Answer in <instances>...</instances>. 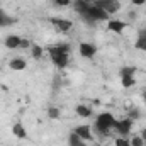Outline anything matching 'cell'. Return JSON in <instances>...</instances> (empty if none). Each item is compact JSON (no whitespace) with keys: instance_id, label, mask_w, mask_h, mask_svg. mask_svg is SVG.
Masks as SVG:
<instances>
[{"instance_id":"9a60e30c","label":"cell","mask_w":146,"mask_h":146,"mask_svg":"<svg viewBox=\"0 0 146 146\" xmlns=\"http://www.w3.org/2000/svg\"><path fill=\"white\" fill-rule=\"evenodd\" d=\"M75 112H76L80 117H83V119H87V117L92 115V109H90L88 106H85V104H78L76 109H75Z\"/></svg>"},{"instance_id":"9c48e42d","label":"cell","mask_w":146,"mask_h":146,"mask_svg":"<svg viewBox=\"0 0 146 146\" xmlns=\"http://www.w3.org/2000/svg\"><path fill=\"white\" fill-rule=\"evenodd\" d=\"M68 56H70V54H51V61L54 63V66H56V68L63 70V68H66V66H68V63H70Z\"/></svg>"},{"instance_id":"f1b7e54d","label":"cell","mask_w":146,"mask_h":146,"mask_svg":"<svg viewBox=\"0 0 146 146\" xmlns=\"http://www.w3.org/2000/svg\"><path fill=\"white\" fill-rule=\"evenodd\" d=\"M139 136H141V138L145 139V143H146V127L143 129V131H141V134H139Z\"/></svg>"},{"instance_id":"30bf717a","label":"cell","mask_w":146,"mask_h":146,"mask_svg":"<svg viewBox=\"0 0 146 146\" xmlns=\"http://www.w3.org/2000/svg\"><path fill=\"white\" fill-rule=\"evenodd\" d=\"M48 53L51 54H70V46L68 44H53L48 46Z\"/></svg>"},{"instance_id":"6da1fadb","label":"cell","mask_w":146,"mask_h":146,"mask_svg":"<svg viewBox=\"0 0 146 146\" xmlns=\"http://www.w3.org/2000/svg\"><path fill=\"white\" fill-rule=\"evenodd\" d=\"M115 122H117V119L109 114V112H102V114H99V117L95 119V129H97V133L99 134H109V131L112 127H115Z\"/></svg>"},{"instance_id":"3957f363","label":"cell","mask_w":146,"mask_h":146,"mask_svg":"<svg viewBox=\"0 0 146 146\" xmlns=\"http://www.w3.org/2000/svg\"><path fill=\"white\" fill-rule=\"evenodd\" d=\"M92 3L100 7L107 14H115V12L121 10V2L119 0H92Z\"/></svg>"},{"instance_id":"7c38bea8","label":"cell","mask_w":146,"mask_h":146,"mask_svg":"<svg viewBox=\"0 0 146 146\" xmlns=\"http://www.w3.org/2000/svg\"><path fill=\"white\" fill-rule=\"evenodd\" d=\"M21 39H22V37L15 36V34H10V36L5 37L3 44H5V48H7V49H17V48L21 46Z\"/></svg>"},{"instance_id":"7402d4cb","label":"cell","mask_w":146,"mask_h":146,"mask_svg":"<svg viewBox=\"0 0 146 146\" xmlns=\"http://www.w3.org/2000/svg\"><path fill=\"white\" fill-rule=\"evenodd\" d=\"M48 115H49V119H60L61 112H60L58 107H49V109H48Z\"/></svg>"},{"instance_id":"ac0fdd59","label":"cell","mask_w":146,"mask_h":146,"mask_svg":"<svg viewBox=\"0 0 146 146\" xmlns=\"http://www.w3.org/2000/svg\"><path fill=\"white\" fill-rule=\"evenodd\" d=\"M68 145L70 146H87L85 141H83L78 134H75V133H72V134L68 136Z\"/></svg>"},{"instance_id":"2e32d148","label":"cell","mask_w":146,"mask_h":146,"mask_svg":"<svg viewBox=\"0 0 146 146\" xmlns=\"http://www.w3.org/2000/svg\"><path fill=\"white\" fill-rule=\"evenodd\" d=\"M88 2L87 0H73V7H75V10L82 15L83 12H87V9H88Z\"/></svg>"},{"instance_id":"d6986e66","label":"cell","mask_w":146,"mask_h":146,"mask_svg":"<svg viewBox=\"0 0 146 146\" xmlns=\"http://www.w3.org/2000/svg\"><path fill=\"white\" fill-rule=\"evenodd\" d=\"M42 53H44V49H42L39 44H33V46H31V54H33L34 60H41V58H42Z\"/></svg>"},{"instance_id":"e0dca14e","label":"cell","mask_w":146,"mask_h":146,"mask_svg":"<svg viewBox=\"0 0 146 146\" xmlns=\"http://www.w3.org/2000/svg\"><path fill=\"white\" fill-rule=\"evenodd\" d=\"M15 24V19L14 17H9L2 9H0V27H7V26H12Z\"/></svg>"},{"instance_id":"5bb4252c","label":"cell","mask_w":146,"mask_h":146,"mask_svg":"<svg viewBox=\"0 0 146 146\" xmlns=\"http://www.w3.org/2000/svg\"><path fill=\"white\" fill-rule=\"evenodd\" d=\"M134 48L141 49V51H146V29H139V36L134 42Z\"/></svg>"},{"instance_id":"4dcf8cb0","label":"cell","mask_w":146,"mask_h":146,"mask_svg":"<svg viewBox=\"0 0 146 146\" xmlns=\"http://www.w3.org/2000/svg\"><path fill=\"white\" fill-rule=\"evenodd\" d=\"M143 99H145V102H146V87H145V90H143Z\"/></svg>"},{"instance_id":"f546056e","label":"cell","mask_w":146,"mask_h":146,"mask_svg":"<svg viewBox=\"0 0 146 146\" xmlns=\"http://www.w3.org/2000/svg\"><path fill=\"white\" fill-rule=\"evenodd\" d=\"M129 17H131V21H134V17H136V14H134V12H129Z\"/></svg>"},{"instance_id":"ba28073f","label":"cell","mask_w":146,"mask_h":146,"mask_svg":"<svg viewBox=\"0 0 146 146\" xmlns=\"http://www.w3.org/2000/svg\"><path fill=\"white\" fill-rule=\"evenodd\" d=\"M75 134H78L83 141H92V129L88 127V126H85V124H80V126H76L75 127V131H73Z\"/></svg>"},{"instance_id":"4fadbf2b","label":"cell","mask_w":146,"mask_h":146,"mask_svg":"<svg viewBox=\"0 0 146 146\" xmlns=\"http://www.w3.org/2000/svg\"><path fill=\"white\" fill-rule=\"evenodd\" d=\"M12 133H14V136L19 138V139H26V138H27V131H26L24 124H21V122H15V124L12 126Z\"/></svg>"},{"instance_id":"8992f818","label":"cell","mask_w":146,"mask_h":146,"mask_svg":"<svg viewBox=\"0 0 146 146\" xmlns=\"http://www.w3.org/2000/svg\"><path fill=\"white\" fill-rule=\"evenodd\" d=\"M51 21V24L60 31V33H68L70 29L73 27V22L72 21H68V19H60V17H51L49 19Z\"/></svg>"},{"instance_id":"52a82bcc","label":"cell","mask_w":146,"mask_h":146,"mask_svg":"<svg viewBox=\"0 0 146 146\" xmlns=\"http://www.w3.org/2000/svg\"><path fill=\"white\" fill-rule=\"evenodd\" d=\"M127 27V22L124 21H117V19H109L107 21V29L110 33H115V34H122V31Z\"/></svg>"},{"instance_id":"d4e9b609","label":"cell","mask_w":146,"mask_h":146,"mask_svg":"<svg viewBox=\"0 0 146 146\" xmlns=\"http://www.w3.org/2000/svg\"><path fill=\"white\" fill-rule=\"evenodd\" d=\"M54 2V5H58V7H68L70 3H72V0H53Z\"/></svg>"},{"instance_id":"d6a6232c","label":"cell","mask_w":146,"mask_h":146,"mask_svg":"<svg viewBox=\"0 0 146 146\" xmlns=\"http://www.w3.org/2000/svg\"><path fill=\"white\" fill-rule=\"evenodd\" d=\"M145 146H146V143H145Z\"/></svg>"},{"instance_id":"7a4b0ae2","label":"cell","mask_w":146,"mask_h":146,"mask_svg":"<svg viewBox=\"0 0 146 146\" xmlns=\"http://www.w3.org/2000/svg\"><path fill=\"white\" fill-rule=\"evenodd\" d=\"M82 17H83V21H85V22H88V24H95V22L109 21V14H107L106 10H102L100 7L94 5V3H90V5H88L87 12H83V14H82Z\"/></svg>"},{"instance_id":"277c9868","label":"cell","mask_w":146,"mask_h":146,"mask_svg":"<svg viewBox=\"0 0 146 146\" xmlns=\"http://www.w3.org/2000/svg\"><path fill=\"white\" fill-rule=\"evenodd\" d=\"M78 53H80L82 58L90 60V58H94V56L97 54V48H95V44H92V42H82V44L78 46Z\"/></svg>"},{"instance_id":"484cf974","label":"cell","mask_w":146,"mask_h":146,"mask_svg":"<svg viewBox=\"0 0 146 146\" xmlns=\"http://www.w3.org/2000/svg\"><path fill=\"white\" fill-rule=\"evenodd\" d=\"M31 46H33V44H31L29 39H21V46H19L21 49H27V48H31Z\"/></svg>"},{"instance_id":"ffe728a7","label":"cell","mask_w":146,"mask_h":146,"mask_svg":"<svg viewBox=\"0 0 146 146\" xmlns=\"http://www.w3.org/2000/svg\"><path fill=\"white\" fill-rule=\"evenodd\" d=\"M121 80H122V87H124V88H131V87L136 85L134 76H121Z\"/></svg>"},{"instance_id":"1f68e13d","label":"cell","mask_w":146,"mask_h":146,"mask_svg":"<svg viewBox=\"0 0 146 146\" xmlns=\"http://www.w3.org/2000/svg\"><path fill=\"white\" fill-rule=\"evenodd\" d=\"M95 146H99V145H95Z\"/></svg>"},{"instance_id":"4316f807","label":"cell","mask_w":146,"mask_h":146,"mask_svg":"<svg viewBox=\"0 0 146 146\" xmlns=\"http://www.w3.org/2000/svg\"><path fill=\"white\" fill-rule=\"evenodd\" d=\"M138 117H139V110L138 109H131L129 110V119L134 121V119H138Z\"/></svg>"},{"instance_id":"5b68a950","label":"cell","mask_w":146,"mask_h":146,"mask_svg":"<svg viewBox=\"0 0 146 146\" xmlns=\"http://www.w3.org/2000/svg\"><path fill=\"white\" fill-rule=\"evenodd\" d=\"M114 129H115L121 136H127V134L131 133V129H133V119L126 117V119H122V121H117Z\"/></svg>"},{"instance_id":"cb8c5ba5","label":"cell","mask_w":146,"mask_h":146,"mask_svg":"<svg viewBox=\"0 0 146 146\" xmlns=\"http://www.w3.org/2000/svg\"><path fill=\"white\" fill-rule=\"evenodd\" d=\"M129 143H131V146H145V139L141 136H134L129 139Z\"/></svg>"},{"instance_id":"603a6c76","label":"cell","mask_w":146,"mask_h":146,"mask_svg":"<svg viewBox=\"0 0 146 146\" xmlns=\"http://www.w3.org/2000/svg\"><path fill=\"white\" fill-rule=\"evenodd\" d=\"M114 146H131V143H129V139L126 136H121V138L114 139Z\"/></svg>"},{"instance_id":"83f0119b","label":"cell","mask_w":146,"mask_h":146,"mask_svg":"<svg viewBox=\"0 0 146 146\" xmlns=\"http://www.w3.org/2000/svg\"><path fill=\"white\" fill-rule=\"evenodd\" d=\"M131 3H133V5H145L146 0H131Z\"/></svg>"},{"instance_id":"44dd1931","label":"cell","mask_w":146,"mask_h":146,"mask_svg":"<svg viewBox=\"0 0 146 146\" xmlns=\"http://www.w3.org/2000/svg\"><path fill=\"white\" fill-rule=\"evenodd\" d=\"M138 72L134 66H124V68H121V76H134V73Z\"/></svg>"},{"instance_id":"8fae6325","label":"cell","mask_w":146,"mask_h":146,"mask_svg":"<svg viewBox=\"0 0 146 146\" xmlns=\"http://www.w3.org/2000/svg\"><path fill=\"white\" fill-rule=\"evenodd\" d=\"M9 68L14 70V72H22V70L27 68V61H26L24 58H21V56H19V58H14V60H10Z\"/></svg>"}]
</instances>
